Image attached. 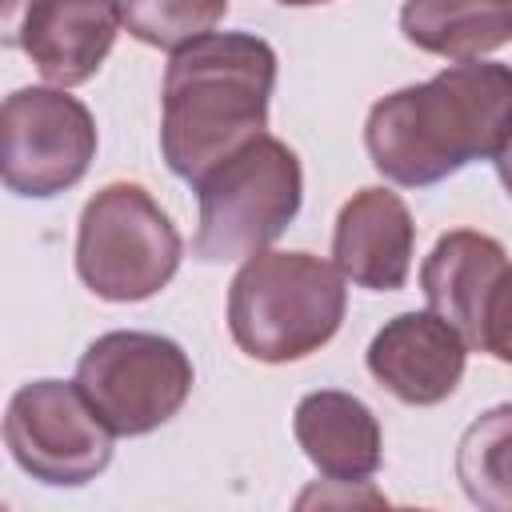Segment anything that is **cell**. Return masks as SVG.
I'll return each instance as SVG.
<instances>
[{
  "label": "cell",
  "mask_w": 512,
  "mask_h": 512,
  "mask_svg": "<svg viewBox=\"0 0 512 512\" xmlns=\"http://www.w3.org/2000/svg\"><path fill=\"white\" fill-rule=\"evenodd\" d=\"M512 124V72L468 60L372 104L364 148L372 168L400 188H432L472 160H504Z\"/></svg>",
  "instance_id": "1"
},
{
  "label": "cell",
  "mask_w": 512,
  "mask_h": 512,
  "mask_svg": "<svg viewBox=\"0 0 512 512\" xmlns=\"http://www.w3.org/2000/svg\"><path fill=\"white\" fill-rule=\"evenodd\" d=\"M276 52L252 32H208L172 52L160 88V152L184 180L200 184L224 156L268 128Z\"/></svg>",
  "instance_id": "2"
},
{
  "label": "cell",
  "mask_w": 512,
  "mask_h": 512,
  "mask_svg": "<svg viewBox=\"0 0 512 512\" xmlns=\"http://www.w3.org/2000/svg\"><path fill=\"white\" fill-rule=\"evenodd\" d=\"M344 308V276L312 252H252L228 284V332L260 364L320 352L340 332Z\"/></svg>",
  "instance_id": "3"
},
{
  "label": "cell",
  "mask_w": 512,
  "mask_h": 512,
  "mask_svg": "<svg viewBox=\"0 0 512 512\" xmlns=\"http://www.w3.org/2000/svg\"><path fill=\"white\" fill-rule=\"evenodd\" d=\"M200 224L192 236V256L204 264L244 260L264 252L300 212L304 172L296 152L260 132L232 156H224L200 184Z\"/></svg>",
  "instance_id": "4"
},
{
  "label": "cell",
  "mask_w": 512,
  "mask_h": 512,
  "mask_svg": "<svg viewBox=\"0 0 512 512\" xmlns=\"http://www.w3.org/2000/svg\"><path fill=\"white\" fill-rule=\"evenodd\" d=\"M180 256L176 224L140 184L112 180L80 212L76 276L100 300L136 304L156 296L176 276Z\"/></svg>",
  "instance_id": "5"
},
{
  "label": "cell",
  "mask_w": 512,
  "mask_h": 512,
  "mask_svg": "<svg viewBox=\"0 0 512 512\" xmlns=\"http://www.w3.org/2000/svg\"><path fill=\"white\" fill-rule=\"evenodd\" d=\"M192 380V360L176 340L128 328L96 336L72 384L112 436H148L184 408Z\"/></svg>",
  "instance_id": "6"
},
{
  "label": "cell",
  "mask_w": 512,
  "mask_h": 512,
  "mask_svg": "<svg viewBox=\"0 0 512 512\" xmlns=\"http://www.w3.org/2000/svg\"><path fill=\"white\" fill-rule=\"evenodd\" d=\"M96 160V120L68 88L36 84L0 100V184L24 200L76 188Z\"/></svg>",
  "instance_id": "7"
},
{
  "label": "cell",
  "mask_w": 512,
  "mask_h": 512,
  "mask_svg": "<svg viewBox=\"0 0 512 512\" xmlns=\"http://www.w3.org/2000/svg\"><path fill=\"white\" fill-rule=\"evenodd\" d=\"M12 460L48 488H80L112 460V432L68 380H32L16 388L4 412Z\"/></svg>",
  "instance_id": "8"
},
{
  "label": "cell",
  "mask_w": 512,
  "mask_h": 512,
  "mask_svg": "<svg viewBox=\"0 0 512 512\" xmlns=\"http://www.w3.org/2000/svg\"><path fill=\"white\" fill-rule=\"evenodd\" d=\"M428 312H436L468 348L508 360V252L496 236L456 228L436 240L420 264Z\"/></svg>",
  "instance_id": "9"
},
{
  "label": "cell",
  "mask_w": 512,
  "mask_h": 512,
  "mask_svg": "<svg viewBox=\"0 0 512 512\" xmlns=\"http://www.w3.org/2000/svg\"><path fill=\"white\" fill-rule=\"evenodd\" d=\"M368 372L380 388L412 408H432L456 392L468 344L436 312H400L368 344Z\"/></svg>",
  "instance_id": "10"
},
{
  "label": "cell",
  "mask_w": 512,
  "mask_h": 512,
  "mask_svg": "<svg viewBox=\"0 0 512 512\" xmlns=\"http://www.w3.org/2000/svg\"><path fill=\"white\" fill-rule=\"evenodd\" d=\"M416 256V224L392 188H360L344 200L332 228V264L344 284L364 292L404 288Z\"/></svg>",
  "instance_id": "11"
},
{
  "label": "cell",
  "mask_w": 512,
  "mask_h": 512,
  "mask_svg": "<svg viewBox=\"0 0 512 512\" xmlns=\"http://www.w3.org/2000/svg\"><path fill=\"white\" fill-rule=\"evenodd\" d=\"M116 32V0H32L16 44L52 88H76L100 72Z\"/></svg>",
  "instance_id": "12"
},
{
  "label": "cell",
  "mask_w": 512,
  "mask_h": 512,
  "mask_svg": "<svg viewBox=\"0 0 512 512\" xmlns=\"http://www.w3.org/2000/svg\"><path fill=\"white\" fill-rule=\"evenodd\" d=\"M292 432L328 484H368V476L380 472V420L352 392H308L292 412Z\"/></svg>",
  "instance_id": "13"
},
{
  "label": "cell",
  "mask_w": 512,
  "mask_h": 512,
  "mask_svg": "<svg viewBox=\"0 0 512 512\" xmlns=\"http://www.w3.org/2000/svg\"><path fill=\"white\" fill-rule=\"evenodd\" d=\"M400 32L420 52L468 64L508 44L512 0H404Z\"/></svg>",
  "instance_id": "14"
},
{
  "label": "cell",
  "mask_w": 512,
  "mask_h": 512,
  "mask_svg": "<svg viewBox=\"0 0 512 512\" xmlns=\"http://www.w3.org/2000/svg\"><path fill=\"white\" fill-rule=\"evenodd\" d=\"M224 12L228 0H116L120 28H128V36H136L140 44L164 52L216 32Z\"/></svg>",
  "instance_id": "15"
},
{
  "label": "cell",
  "mask_w": 512,
  "mask_h": 512,
  "mask_svg": "<svg viewBox=\"0 0 512 512\" xmlns=\"http://www.w3.org/2000/svg\"><path fill=\"white\" fill-rule=\"evenodd\" d=\"M504 448H508V404L492 408L488 420H476L460 444V480L476 504L508 508L504 468H492V460H504Z\"/></svg>",
  "instance_id": "16"
},
{
  "label": "cell",
  "mask_w": 512,
  "mask_h": 512,
  "mask_svg": "<svg viewBox=\"0 0 512 512\" xmlns=\"http://www.w3.org/2000/svg\"><path fill=\"white\" fill-rule=\"evenodd\" d=\"M28 4L32 0H0V44H8V40L20 36V20H24Z\"/></svg>",
  "instance_id": "17"
},
{
  "label": "cell",
  "mask_w": 512,
  "mask_h": 512,
  "mask_svg": "<svg viewBox=\"0 0 512 512\" xmlns=\"http://www.w3.org/2000/svg\"><path fill=\"white\" fill-rule=\"evenodd\" d=\"M284 8H312V4H328V0H280Z\"/></svg>",
  "instance_id": "18"
}]
</instances>
